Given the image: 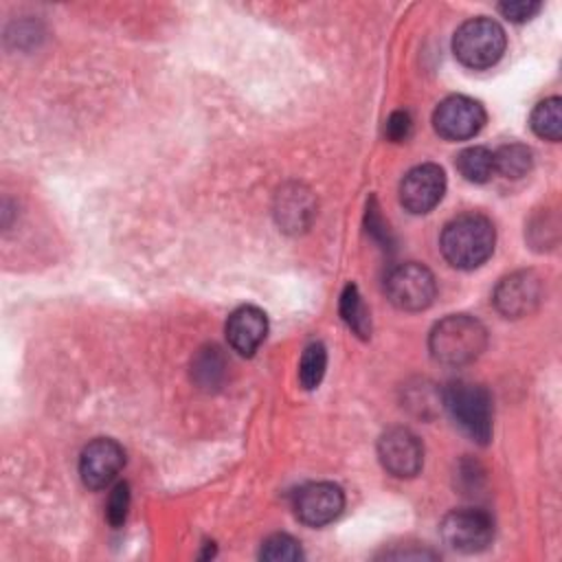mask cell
<instances>
[{"label": "cell", "instance_id": "1", "mask_svg": "<svg viewBox=\"0 0 562 562\" xmlns=\"http://www.w3.org/2000/svg\"><path fill=\"white\" fill-rule=\"evenodd\" d=\"M496 244L494 224L481 213H463L441 231V252L459 270H474L490 259Z\"/></svg>", "mask_w": 562, "mask_h": 562}, {"label": "cell", "instance_id": "2", "mask_svg": "<svg viewBox=\"0 0 562 562\" xmlns=\"http://www.w3.org/2000/svg\"><path fill=\"white\" fill-rule=\"evenodd\" d=\"M487 345V329L483 323L468 314H450L441 318L430 336V356L448 367H461L476 360Z\"/></svg>", "mask_w": 562, "mask_h": 562}, {"label": "cell", "instance_id": "3", "mask_svg": "<svg viewBox=\"0 0 562 562\" xmlns=\"http://www.w3.org/2000/svg\"><path fill=\"white\" fill-rule=\"evenodd\" d=\"M441 397L448 415L472 441L485 446L492 439V397L485 386L454 380Z\"/></svg>", "mask_w": 562, "mask_h": 562}, {"label": "cell", "instance_id": "4", "mask_svg": "<svg viewBox=\"0 0 562 562\" xmlns=\"http://www.w3.org/2000/svg\"><path fill=\"white\" fill-rule=\"evenodd\" d=\"M507 46V37L503 26L485 15L470 18L465 20L452 37V53L454 57L472 68V70H483L494 66Z\"/></svg>", "mask_w": 562, "mask_h": 562}, {"label": "cell", "instance_id": "5", "mask_svg": "<svg viewBox=\"0 0 562 562\" xmlns=\"http://www.w3.org/2000/svg\"><path fill=\"white\" fill-rule=\"evenodd\" d=\"M384 292H386V299L397 310H404V312L426 310L437 294L435 274L426 266L415 261L400 263L386 274Z\"/></svg>", "mask_w": 562, "mask_h": 562}, {"label": "cell", "instance_id": "6", "mask_svg": "<svg viewBox=\"0 0 562 562\" xmlns=\"http://www.w3.org/2000/svg\"><path fill=\"white\" fill-rule=\"evenodd\" d=\"M439 531L450 549L459 553H479L494 540V520L485 509L461 507L443 516Z\"/></svg>", "mask_w": 562, "mask_h": 562}, {"label": "cell", "instance_id": "7", "mask_svg": "<svg viewBox=\"0 0 562 562\" xmlns=\"http://www.w3.org/2000/svg\"><path fill=\"white\" fill-rule=\"evenodd\" d=\"M435 132L446 140H468L485 125V110L479 101L452 94L446 97L432 112Z\"/></svg>", "mask_w": 562, "mask_h": 562}, {"label": "cell", "instance_id": "8", "mask_svg": "<svg viewBox=\"0 0 562 562\" xmlns=\"http://www.w3.org/2000/svg\"><path fill=\"white\" fill-rule=\"evenodd\" d=\"M378 457L389 474L413 479L424 465V446L413 430L397 426L378 439Z\"/></svg>", "mask_w": 562, "mask_h": 562}, {"label": "cell", "instance_id": "9", "mask_svg": "<svg viewBox=\"0 0 562 562\" xmlns=\"http://www.w3.org/2000/svg\"><path fill=\"white\" fill-rule=\"evenodd\" d=\"M446 193V173L435 162L413 167L400 182V202L408 213L424 215L432 211Z\"/></svg>", "mask_w": 562, "mask_h": 562}, {"label": "cell", "instance_id": "10", "mask_svg": "<svg viewBox=\"0 0 562 562\" xmlns=\"http://www.w3.org/2000/svg\"><path fill=\"white\" fill-rule=\"evenodd\" d=\"M542 299V281L531 270L507 274L494 288V305L505 318H522L531 314Z\"/></svg>", "mask_w": 562, "mask_h": 562}, {"label": "cell", "instance_id": "11", "mask_svg": "<svg viewBox=\"0 0 562 562\" xmlns=\"http://www.w3.org/2000/svg\"><path fill=\"white\" fill-rule=\"evenodd\" d=\"M125 465V450L119 441L99 437L90 441L79 457V474L86 487L90 490H103L108 487L116 474Z\"/></svg>", "mask_w": 562, "mask_h": 562}, {"label": "cell", "instance_id": "12", "mask_svg": "<svg viewBox=\"0 0 562 562\" xmlns=\"http://www.w3.org/2000/svg\"><path fill=\"white\" fill-rule=\"evenodd\" d=\"M345 507V494L336 483H307L294 494V514L310 527L329 525L340 516Z\"/></svg>", "mask_w": 562, "mask_h": 562}, {"label": "cell", "instance_id": "13", "mask_svg": "<svg viewBox=\"0 0 562 562\" xmlns=\"http://www.w3.org/2000/svg\"><path fill=\"white\" fill-rule=\"evenodd\" d=\"M266 334L268 318L255 305L237 307L226 321V340L241 356H252L266 340Z\"/></svg>", "mask_w": 562, "mask_h": 562}, {"label": "cell", "instance_id": "14", "mask_svg": "<svg viewBox=\"0 0 562 562\" xmlns=\"http://www.w3.org/2000/svg\"><path fill=\"white\" fill-rule=\"evenodd\" d=\"M533 167V154L522 143H509L503 145L498 151H494V173H501L503 178L518 180L527 176Z\"/></svg>", "mask_w": 562, "mask_h": 562}, {"label": "cell", "instance_id": "15", "mask_svg": "<svg viewBox=\"0 0 562 562\" xmlns=\"http://www.w3.org/2000/svg\"><path fill=\"white\" fill-rule=\"evenodd\" d=\"M562 101L560 97H549L544 101H540L529 116V125L536 132V136L558 143L562 136Z\"/></svg>", "mask_w": 562, "mask_h": 562}, {"label": "cell", "instance_id": "16", "mask_svg": "<svg viewBox=\"0 0 562 562\" xmlns=\"http://www.w3.org/2000/svg\"><path fill=\"white\" fill-rule=\"evenodd\" d=\"M457 169L468 182L483 184L494 176V151L481 145L468 147L457 156Z\"/></svg>", "mask_w": 562, "mask_h": 562}, {"label": "cell", "instance_id": "17", "mask_svg": "<svg viewBox=\"0 0 562 562\" xmlns=\"http://www.w3.org/2000/svg\"><path fill=\"white\" fill-rule=\"evenodd\" d=\"M340 316L356 336H360V338L371 336L369 310H367V305H364V301H362V296H360V292L353 283H349L340 294Z\"/></svg>", "mask_w": 562, "mask_h": 562}, {"label": "cell", "instance_id": "18", "mask_svg": "<svg viewBox=\"0 0 562 562\" xmlns=\"http://www.w3.org/2000/svg\"><path fill=\"white\" fill-rule=\"evenodd\" d=\"M327 369V349L323 342H312L305 347L299 362V382L303 389L312 391L321 384Z\"/></svg>", "mask_w": 562, "mask_h": 562}, {"label": "cell", "instance_id": "19", "mask_svg": "<svg viewBox=\"0 0 562 562\" xmlns=\"http://www.w3.org/2000/svg\"><path fill=\"white\" fill-rule=\"evenodd\" d=\"M224 367L226 364H224V358H222L220 349L217 347H206L193 360V378L204 389L217 386L220 380L224 378Z\"/></svg>", "mask_w": 562, "mask_h": 562}, {"label": "cell", "instance_id": "20", "mask_svg": "<svg viewBox=\"0 0 562 562\" xmlns=\"http://www.w3.org/2000/svg\"><path fill=\"white\" fill-rule=\"evenodd\" d=\"M259 558L261 560H270V562H290V560L303 558V551H301L299 542L292 536H288V533H272V536H268L261 542Z\"/></svg>", "mask_w": 562, "mask_h": 562}, {"label": "cell", "instance_id": "21", "mask_svg": "<svg viewBox=\"0 0 562 562\" xmlns=\"http://www.w3.org/2000/svg\"><path fill=\"white\" fill-rule=\"evenodd\" d=\"M307 213H312L307 193H301L299 189L283 191V200H281V206H279V217L288 228L303 226V215H307Z\"/></svg>", "mask_w": 562, "mask_h": 562}, {"label": "cell", "instance_id": "22", "mask_svg": "<svg viewBox=\"0 0 562 562\" xmlns=\"http://www.w3.org/2000/svg\"><path fill=\"white\" fill-rule=\"evenodd\" d=\"M127 509H130V485L125 481L116 483L108 496V505H105V518L112 527H121L127 518Z\"/></svg>", "mask_w": 562, "mask_h": 562}, {"label": "cell", "instance_id": "23", "mask_svg": "<svg viewBox=\"0 0 562 562\" xmlns=\"http://www.w3.org/2000/svg\"><path fill=\"white\" fill-rule=\"evenodd\" d=\"M542 9L540 2H533V0H514V2H501L498 4V11L503 18L512 20V22H527L531 20L538 11Z\"/></svg>", "mask_w": 562, "mask_h": 562}, {"label": "cell", "instance_id": "24", "mask_svg": "<svg viewBox=\"0 0 562 562\" xmlns=\"http://www.w3.org/2000/svg\"><path fill=\"white\" fill-rule=\"evenodd\" d=\"M413 132V119L406 110H395L389 119H386V125H384V136L393 143H402L411 136Z\"/></svg>", "mask_w": 562, "mask_h": 562}]
</instances>
